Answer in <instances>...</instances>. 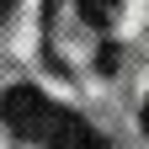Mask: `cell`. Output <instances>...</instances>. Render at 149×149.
<instances>
[{
    "label": "cell",
    "mask_w": 149,
    "mask_h": 149,
    "mask_svg": "<svg viewBox=\"0 0 149 149\" xmlns=\"http://www.w3.org/2000/svg\"><path fill=\"white\" fill-rule=\"evenodd\" d=\"M0 117H6V128L16 139H48L53 123H59V112H53V101L37 85H11L0 96Z\"/></svg>",
    "instance_id": "6da1fadb"
},
{
    "label": "cell",
    "mask_w": 149,
    "mask_h": 149,
    "mask_svg": "<svg viewBox=\"0 0 149 149\" xmlns=\"http://www.w3.org/2000/svg\"><path fill=\"white\" fill-rule=\"evenodd\" d=\"M48 149H112V144H107L85 117L59 112V123H53V133H48Z\"/></svg>",
    "instance_id": "7a4b0ae2"
},
{
    "label": "cell",
    "mask_w": 149,
    "mask_h": 149,
    "mask_svg": "<svg viewBox=\"0 0 149 149\" xmlns=\"http://www.w3.org/2000/svg\"><path fill=\"white\" fill-rule=\"evenodd\" d=\"M74 6H80V16L91 27H107L112 16H117V0H74Z\"/></svg>",
    "instance_id": "3957f363"
},
{
    "label": "cell",
    "mask_w": 149,
    "mask_h": 149,
    "mask_svg": "<svg viewBox=\"0 0 149 149\" xmlns=\"http://www.w3.org/2000/svg\"><path fill=\"white\" fill-rule=\"evenodd\" d=\"M139 123H144V139H149V101H144V112H139Z\"/></svg>",
    "instance_id": "277c9868"
},
{
    "label": "cell",
    "mask_w": 149,
    "mask_h": 149,
    "mask_svg": "<svg viewBox=\"0 0 149 149\" xmlns=\"http://www.w3.org/2000/svg\"><path fill=\"white\" fill-rule=\"evenodd\" d=\"M0 11H6V0H0Z\"/></svg>",
    "instance_id": "5b68a950"
},
{
    "label": "cell",
    "mask_w": 149,
    "mask_h": 149,
    "mask_svg": "<svg viewBox=\"0 0 149 149\" xmlns=\"http://www.w3.org/2000/svg\"><path fill=\"white\" fill-rule=\"evenodd\" d=\"M6 6H11V0H6Z\"/></svg>",
    "instance_id": "8992f818"
}]
</instances>
